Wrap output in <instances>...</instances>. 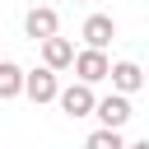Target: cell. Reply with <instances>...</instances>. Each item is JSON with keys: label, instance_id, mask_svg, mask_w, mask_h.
Here are the masks:
<instances>
[{"label": "cell", "instance_id": "cell-1", "mask_svg": "<svg viewBox=\"0 0 149 149\" xmlns=\"http://www.w3.org/2000/svg\"><path fill=\"white\" fill-rule=\"evenodd\" d=\"M56 88H61V84H56V70H51V65L23 70V88H19V93H23L28 102H37V107H42V102H56Z\"/></svg>", "mask_w": 149, "mask_h": 149}, {"label": "cell", "instance_id": "cell-2", "mask_svg": "<svg viewBox=\"0 0 149 149\" xmlns=\"http://www.w3.org/2000/svg\"><path fill=\"white\" fill-rule=\"evenodd\" d=\"M107 65H112V61H107L102 47H84V51L70 56V70H74L84 84H102V79H107Z\"/></svg>", "mask_w": 149, "mask_h": 149}, {"label": "cell", "instance_id": "cell-3", "mask_svg": "<svg viewBox=\"0 0 149 149\" xmlns=\"http://www.w3.org/2000/svg\"><path fill=\"white\" fill-rule=\"evenodd\" d=\"M56 102H61V112L65 116H88L93 112V84H84V79H74L70 88H56Z\"/></svg>", "mask_w": 149, "mask_h": 149}, {"label": "cell", "instance_id": "cell-4", "mask_svg": "<svg viewBox=\"0 0 149 149\" xmlns=\"http://www.w3.org/2000/svg\"><path fill=\"white\" fill-rule=\"evenodd\" d=\"M88 116H98L102 126H116V130H121V126H126V121L135 116V112H130V93H112V98H93V112H88Z\"/></svg>", "mask_w": 149, "mask_h": 149}, {"label": "cell", "instance_id": "cell-5", "mask_svg": "<svg viewBox=\"0 0 149 149\" xmlns=\"http://www.w3.org/2000/svg\"><path fill=\"white\" fill-rule=\"evenodd\" d=\"M23 33H28L33 42H42V37L61 33V14H56L51 5H33V9L23 14Z\"/></svg>", "mask_w": 149, "mask_h": 149}, {"label": "cell", "instance_id": "cell-6", "mask_svg": "<svg viewBox=\"0 0 149 149\" xmlns=\"http://www.w3.org/2000/svg\"><path fill=\"white\" fill-rule=\"evenodd\" d=\"M79 37H84V47H112V37H116V19L112 14H88L84 19V28H79Z\"/></svg>", "mask_w": 149, "mask_h": 149}, {"label": "cell", "instance_id": "cell-7", "mask_svg": "<svg viewBox=\"0 0 149 149\" xmlns=\"http://www.w3.org/2000/svg\"><path fill=\"white\" fill-rule=\"evenodd\" d=\"M107 79H112L116 93H140V88H144V70H140L135 61H116V65H107Z\"/></svg>", "mask_w": 149, "mask_h": 149}, {"label": "cell", "instance_id": "cell-8", "mask_svg": "<svg viewBox=\"0 0 149 149\" xmlns=\"http://www.w3.org/2000/svg\"><path fill=\"white\" fill-rule=\"evenodd\" d=\"M70 56H74V42H70V37H61V33L42 37V65H51V70H70Z\"/></svg>", "mask_w": 149, "mask_h": 149}, {"label": "cell", "instance_id": "cell-9", "mask_svg": "<svg viewBox=\"0 0 149 149\" xmlns=\"http://www.w3.org/2000/svg\"><path fill=\"white\" fill-rule=\"evenodd\" d=\"M19 88H23V65H14V61H0V102L19 98Z\"/></svg>", "mask_w": 149, "mask_h": 149}, {"label": "cell", "instance_id": "cell-10", "mask_svg": "<svg viewBox=\"0 0 149 149\" xmlns=\"http://www.w3.org/2000/svg\"><path fill=\"white\" fill-rule=\"evenodd\" d=\"M88 149H126V135H121L116 126H102V130L88 135Z\"/></svg>", "mask_w": 149, "mask_h": 149}, {"label": "cell", "instance_id": "cell-11", "mask_svg": "<svg viewBox=\"0 0 149 149\" xmlns=\"http://www.w3.org/2000/svg\"><path fill=\"white\" fill-rule=\"evenodd\" d=\"M79 5H84V0H79Z\"/></svg>", "mask_w": 149, "mask_h": 149}]
</instances>
